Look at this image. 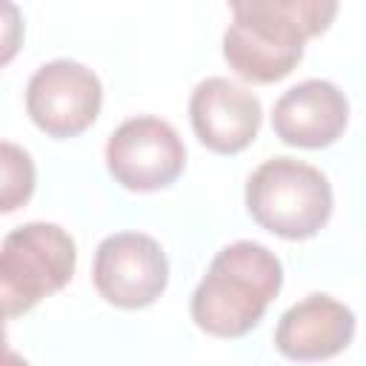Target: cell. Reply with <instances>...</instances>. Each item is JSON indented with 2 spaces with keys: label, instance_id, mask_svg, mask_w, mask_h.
<instances>
[{
  "label": "cell",
  "instance_id": "cell-1",
  "mask_svg": "<svg viewBox=\"0 0 366 366\" xmlns=\"http://www.w3.org/2000/svg\"><path fill=\"white\" fill-rule=\"evenodd\" d=\"M337 3L329 0H243L232 3L223 60L249 83H277L303 57V43L329 29Z\"/></svg>",
  "mask_w": 366,
  "mask_h": 366
},
{
  "label": "cell",
  "instance_id": "cell-2",
  "mask_svg": "<svg viewBox=\"0 0 366 366\" xmlns=\"http://www.w3.org/2000/svg\"><path fill=\"white\" fill-rule=\"evenodd\" d=\"M283 286L274 252L254 240L223 246L192 295V320L214 337L249 335Z\"/></svg>",
  "mask_w": 366,
  "mask_h": 366
},
{
  "label": "cell",
  "instance_id": "cell-3",
  "mask_svg": "<svg viewBox=\"0 0 366 366\" xmlns=\"http://www.w3.org/2000/svg\"><path fill=\"white\" fill-rule=\"evenodd\" d=\"M246 209L252 220L283 237H315L332 214V186L326 174L295 157H272L246 180Z\"/></svg>",
  "mask_w": 366,
  "mask_h": 366
},
{
  "label": "cell",
  "instance_id": "cell-4",
  "mask_svg": "<svg viewBox=\"0 0 366 366\" xmlns=\"http://www.w3.org/2000/svg\"><path fill=\"white\" fill-rule=\"evenodd\" d=\"M77 263L74 240L57 223H23L0 246V297L6 317L34 309L43 297L60 292Z\"/></svg>",
  "mask_w": 366,
  "mask_h": 366
},
{
  "label": "cell",
  "instance_id": "cell-5",
  "mask_svg": "<svg viewBox=\"0 0 366 366\" xmlns=\"http://www.w3.org/2000/svg\"><path fill=\"white\" fill-rule=\"evenodd\" d=\"M109 174L132 192H157L172 186L186 166V146L172 123L140 114L123 120L106 143Z\"/></svg>",
  "mask_w": 366,
  "mask_h": 366
},
{
  "label": "cell",
  "instance_id": "cell-6",
  "mask_svg": "<svg viewBox=\"0 0 366 366\" xmlns=\"http://www.w3.org/2000/svg\"><path fill=\"white\" fill-rule=\"evenodd\" d=\"M92 280L106 303L117 309H143L163 295L169 260L154 237L143 232H117L100 240Z\"/></svg>",
  "mask_w": 366,
  "mask_h": 366
},
{
  "label": "cell",
  "instance_id": "cell-7",
  "mask_svg": "<svg viewBox=\"0 0 366 366\" xmlns=\"http://www.w3.org/2000/svg\"><path fill=\"white\" fill-rule=\"evenodd\" d=\"M103 103L97 74L77 60L43 63L26 86V112L49 137H74L86 132Z\"/></svg>",
  "mask_w": 366,
  "mask_h": 366
},
{
  "label": "cell",
  "instance_id": "cell-8",
  "mask_svg": "<svg viewBox=\"0 0 366 366\" xmlns=\"http://www.w3.org/2000/svg\"><path fill=\"white\" fill-rule=\"evenodd\" d=\"M189 120L206 149L237 154L257 137L263 109L246 86L226 77H206L189 97Z\"/></svg>",
  "mask_w": 366,
  "mask_h": 366
},
{
  "label": "cell",
  "instance_id": "cell-9",
  "mask_svg": "<svg viewBox=\"0 0 366 366\" xmlns=\"http://www.w3.org/2000/svg\"><path fill=\"white\" fill-rule=\"evenodd\" d=\"M349 123V100L329 80H303L283 92L272 109L274 134L297 149L332 146Z\"/></svg>",
  "mask_w": 366,
  "mask_h": 366
},
{
  "label": "cell",
  "instance_id": "cell-10",
  "mask_svg": "<svg viewBox=\"0 0 366 366\" xmlns=\"http://www.w3.org/2000/svg\"><path fill=\"white\" fill-rule=\"evenodd\" d=\"M355 337V315L329 295H309L289 306L274 329V346L283 357L312 363L343 352Z\"/></svg>",
  "mask_w": 366,
  "mask_h": 366
},
{
  "label": "cell",
  "instance_id": "cell-11",
  "mask_svg": "<svg viewBox=\"0 0 366 366\" xmlns=\"http://www.w3.org/2000/svg\"><path fill=\"white\" fill-rule=\"evenodd\" d=\"M0 166H3L0 209L3 212H14L34 192V163H31L29 152H23L20 146L3 140V146H0Z\"/></svg>",
  "mask_w": 366,
  "mask_h": 366
},
{
  "label": "cell",
  "instance_id": "cell-12",
  "mask_svg": "<svg viewBox=\"0 0 366 366\" xmlns=\"http://www.w3.org/2000/svg\"><path fill=\"white\" fill-rule=\"evenodd\" d=\"M6 366H29V363H26L20 355H14L11 349H6Z\"/></svg>",
  "mask_w": 366,
  "mask_h": 366
}]
</instances>
